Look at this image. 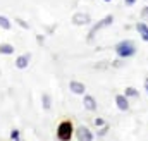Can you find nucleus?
<instances>
[{
    "mask_svg": "<svg viewBox=\"0 0 148 141\" xmlns=\"http://www.w3.org/2000/svg\"><path fill=\"white\" fill-rule=\"evenodd\" d=\"M115 52H117L119 57L127 59V57H133L136 53V48H134V43L131 40H124V41H119L115 45Z\"/></svg>",
    "mask_w": 148,
    "mask_h": 141,
    "instance_id": "1",
    "label": "nucleus"
},
{
    "mask_svg": "<svg viewBox=\"0 0 148 141\" xmlns=\"http://www.w3.org/2000/svg\"><path fill=\"white\" fill-rule=\"evenodd\" d=\"M73 133H74V127H73V124H71L69 120L60 122L59 127H57V138H59L60 141H69L71 138H73Z\"/></svg>",
    "mask_w": 148,
    "mask_h": 141,
    "instance_id": "2",
    "label": "nucleus"
},
{
    "mask_svg": "<svg viewBox=\"0 0 148 141\" xmlns=\"http://www.w3.org/2000/svg\"><path fill=\"white\" fill-rule=\"evenodd\" d=\"M112 23H114V16L112 14H109V16H105L102 21H98L91 29H90V33H88V41H91L93 38H95V35L100 31V29H103V28H107V26H110Z\"/></svg>",
    "mask_w": 148,
    "mask_h": 141,
    "instance_id": "3",
    "label": "nucleus"
},
{
    "mask_svg": "<svg viewBox=\"0 0 148 141\" xmlns=\"http://www.w3.org/2000/svg\"><path fill=\"white\" fill-rule=\"evenodd\" d=\"M91 23V17L90 14H84V12H76L73 16V24L76 26H84V24H90Z\"/></svg>",
    "mask_w": 148,
    "mask_h": 141,
    "instance_id": "4",
    "label": "nucleus"
},
{
    "mask_svg": "<svg viewBox=\"0 0 148 141\" xmlns=\"http://www.w3.org/2000/svg\"><path fill=\"white\" fill-rule=\"evenodd\" d=\"M76 138L79 141H93V134H91V131L88 129V127H79L77 131H76Z\"/></svg>",
    "mask_w": 148,
    "mask_h": 141,
    "instance_id": "5",
    "label": "nucleus"
},
{
    "mask_svg": "<svg viewBox=\"0 0 148 141\" xmlns=\"http://www.w3.org/2000/svg\"><path fill=\"white\" fill-rule=\"evenodd\" d=\"M29 60H31V53H23L16 59V67L17 69H26L29 66Z\"/></svg>",
    "mask_w": 148,
    "mask_h": 141,
    "instance_id": "6",
    "label": "nucleus"
},
{
    "mask_svg": "<svg viewBox=\"0 0 148 141\" xmlns=\"http://www.w3.org/2000/svg\"><path fill=\"white\" fill-rule=\"evenodd\" d=\"M69 90L76 93V95H84V91H86V86L83 84V83H79V81H71L69 83Z\"/></svg>",
    "mask_w": 148,
    "mask_h": 141,
    "instance_id": "7",
    "label": "nucleus"
},
{
    "mask_svg": "<svg viewBox=\"0 0 148 141\" xmlns=\"http://www.w3.org/2000/svg\"><path fill=\"white\" fill-rule=\"evenodd\" d=\"M83 105H84V108H86V110H91V112H95V110L98 108V105H97V100H95L91 95H84Z\"/></svg>",
    "mask_w": 148,
    "mask_h": 141,
    "instance_id": "8",
    "label": "nucleus"
},
{
    "mask_svg": "<svg viewBox=\"0 0 148 141\" xmlns=\"http://www.w3.org/2000/svg\"><path fill=\"white\" fill-rule=\"evenodd\" d=\"M115 103L119 107V110H127L129 108V102H127V97L126 95H117L115 97Z\"/></svg>",
    "mask_w": 148,
    "mask_h": 141,
    "instance_id": "9",
    "label": "nucleus"
},
{
    "mask_svg": "<svg viewBox=\"0 0 148 141\" xmlns=\"http://www.w3.org/2000/svg\"><path fill=\"white\" fill-rule=\"evenodd\" d=\"M136 29H138V33L141 36V40L143 41H148V26L145 23H138L136 24Z\"/></svg>",
    "mask_w": 148,
    "mask_h": 141,
    "instance_id": "10",
    "label": "nucleus"
},
{
    "mask_svg": "<svg viewBox=\"0 0 148 141\" xmlns=\"http://www.w3.org/2000/svg\"><path fill=\"white\" fill-rule=\"evenodd\" d=\"M0 53H3V55H10V53H14V47L9 45V43H2V45H0Z\"/></svg>",
    "mask_w": 148,
    "mask_h": 141,
    "instance_id": "11",
    "label": "nucleus"
},
{
    "mask_svg": "<svg viewBox=\"0 0 148 141\" xmlns=\"http://www.w3.org/2000/svg\"><path fill=\"white\" fill-rule=\"evenodd\" d=\"M0 28H2V29H10V28H12L10 21H9L5 16H0Z\"/></svg>",
    "mask_w": 148,
    "mask_h": 141,
    "instance_id": "12",
    "label": "nucleus"
},
{
    "mask_svg": "<svg viewBox=\"0 0 148 141\" xmlns=\"http://www.w3.org/2000/svg\"><path fill=\"white\" fill-rule=\"evenodd\" d=\"M41 103H43V108H45V110H48V108L52 107V100H50V95H47V93H45V95L41 97Z\"/></svg>",
    "mask_w": 148,
    "mask_h": 141,
    "instance_id": "13",
    "label": "nucleus"
},
{
    "mask_svg": "<svg viewBox=\"0 0 148 141\" xmlns=\"http://www.w3.org/2000/svg\"><path fill=\"white\" fill-rule=\"evenodd\" d=\"M127 98L131 97V98H136L138 97V90H134V88H126V93H124Z\"/></svg>",
    "mask_w": 148,
    "mask_h": 141,
    "instance_id": "14",
    "label": "nucleus"
},
{
    "mask_svg": "<svg viewBox=\"0 0 148 141\" xmlns=\"http://www.w3.org/2000/svg\"><path fill=\"white\" fill-rule=\"evenodd\" d=\"M19 136H21L19 129H12V133H10V140L12 141H19Z\"/></svg>",
    "mask_w": 148,
    "mask_h": 141,
    "instance_id": "15",
    "label": "nucleus"
},
{
    "mask_svg": "<svg viewBox=\"0 0 148 141\" xmlns=\"http://www.w3.org/2000/svg\"><path fill=\"white\" fill-rule=\"evenodd\" d=\"M16 23H17L21 28H24V29H29V24H28V23H24L23 19H19V17H17V19H16Z\"/></svg>",
    "mask_w": 148,
    "mask_h": 141,
    "instance_id": "16",
    "label": "nucleus"
},
{
    "mask_svg": "<svg viewBox=\"0 0 148 141\" xmlns=\"http://www.w3.org/2000/svg\"><path fill=\"white\" fill-rule=\"evenodd\" d=\"M95 124H97V126H105L103 119H95Z\"/></svg>",
    "mask_w": 148,
    "mask_h": 141,
    "instance_id": "17",
    "label": "nucleus"
},
{
    "mask_svg": "<svg viewBox=\"0 0 148 141\" xmlns=\"http://www.w3.org/2000/svg\"><path fill=\"white\" fill-rule=\"evenodd\" d=\"M141 16H143V17H148V5H147V7H143V10H141Z\"/></svg>",
    "mask_w": 148,
    "mask_h": 141,
    "instance_id": "18",
    "label": "nucleus"
},
{
    "mask_svg": "<svg viewBox=\"0 0 148 141\" xmlns=\"http://www.w3.org/2000/svg\"><path fill=\"white\" fill-rule=\"evenodd\" d=\"M124 3H126V5H134L136 0H124Z\"/></svg>",
    "mask_w": 148,
    "mask_h": 141,
    "instance_id": "19",
    "label": "nucleus"
},
{
    "mask_svg": "<svg viewBox=\"0 0 148 141\" xmlns=\"http://www.w3.org/2000/svg\"><path fill=\"white\" fill-rule=\"evenodd\" d=\"M107 131H109V127H107V126H105V127H103V129H102V131H100V136H103V134H105V133H107Z\"/></svg>",
    "mask_w": 148,
    "mask_h": 141,
    "instance_id": "20",
    "label": "nucleus"
},
{
    "mask_svg": "<svg viewBox=\"0 0 148 141\" xmlns=\"http://www.w3.org/2000/svg\"><path fill=\"white\" fill-rule=\"evenodd\" d=\"M145 90H147V93H148V77L145 79Z\"/></svg>",
    "mask_w": 148,
    "mask_h": 141,
    "instance_id": "21",
    "label": "nucleus"
},
{
    "mask_svg": "<svg viewBox=\"0 0 148 141\" xmlns=\"http://www.w3.org/2000/svg\"><path fill=\"white\" fill-rule=\"evenodd\" d=\"M103 2H112V0H103Z\"/></svg>",
    "mask_w": 148,
    "mask_h": 141,
    "instance_id": "22",
    "label": "nucleus"
}]
</instances>
